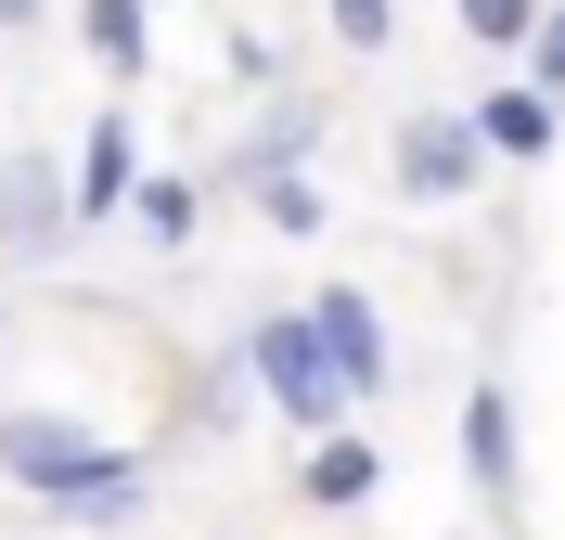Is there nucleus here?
Masks as SVG:
<instances>
[{
    "label": "nucleus",
    "mask_w": 565,
    "mask_h": 540,
    "mask_svg": "<svg viewBox=\"0 0 565 540\" xmlns=\"http://www.w3.org/2000/svg\"><path fill=\"white\" fill-rule=\"evenodd\" d=\"M232 348H245V387H257V412H270L282 437H334V425L360 412L348 373H334V335H321L309 296H296V309H257Z\"/></svg>",
    "instance_id": "obj_1"
},
{
    "label": "nucleus",
    "mask_w": 565,
    "mask_h": 540,
    "mask_svg": "<svg viewBox=\"0 0 565 540\" xmlns=\"http://www.w3.org/2000/svg\"><path fill=\"white\" fill-rule=\"evenodd\" d=\"M65 245H77V180H65V155L13 142V155H0V257H13V271H52Z\"/></svg>",
    "instance_id": "obj_2"
},
{
    "label": "nucleus",
    "mask_w": 565,
    "mask_h": 540,
    "mask_svg": "<svg viewBox=\"0 0 565 540\" xmlns=\"http://www.w3.org/2000/svg\"><path fill=\"white\" fill-rule=\"evenodd\" d=\"M386 180L412 193V207H462V193L489 180V142H476V116H450V104L398 116V129H386Z\"/></svg>",
    "instance_id": "obj_3"
},
{
    "label": "nucleus",
    "mask_w": 565,
    "mask_h": 540,
    "mask_svg": "<svg viewBox=\"0 0 565 540\" xmlns=\"http://www.w3.org/2000/svg\"><path fill=\"white\" fill-rule=\"evenodd\" d=\"M462 476H476V502L501 515V528H514V489H527V437H514V387H501V373H476V387H462Z\"/></svg>",
    "instance_id": "obj_4"
},
{
    "label": "nucleus",
    "mask_w": 565,
    "mask_h": 540,
    "mask_svg": "<svg viewBox=\"0 0 565 540\" xmlns=\"http://www.w3.org/2000/svg\"><path fill=\"white\" fill-rule=\"evenodd\" d=\"M65 180H77V232L129 219V193H141V116H129V104L77 116V155H65Z\"/></svg>",
    "instance_id": "obj_5"
},
{
    "label": "nucleus",
    "mask_w": 565,
    "mask_h": 540,
    "mask_svg": "<svg viewBox=\"0 0 565 540\" xmlns=\"http://www.w3.org/2000/svg\"><path fill=\"white\" fill-rule=\"evenodd\" d=\"M321 335H334V373H348V399L373 412V399H398V348H386V296H360V284H321L309 296Z\"/></svg>",
    "instance_id": "obj_6"
},
{
    "label": "nucleus",
    "mask_w": 565,
    "mask_h": 540,
    "mask_svg": "<svg viewBox=\"0 0 565 540\" xmlns=\"http://www.w3.org/2000/svg\"><path fill=\"white\" fill-rule=\"evenodd\" d=\"M476 142H489V168H540V155H565V104L540 91V77H489L476 91Z\"/></svg>",
    "instance_id": "obj_7"
},
{
    "label": "nucleus",
    "mask_w": 565,
    "mask_h": 540,
    "mask_svg": "<svg viewBox=\"0 0 565 540\" xmlns=\"http://www.w3.org/2000/svg\"><path fill=\"white\" fill-rule=\"evenodd\" d=\"M373 489H386V437H348V425H334L309 464H296V502H309V515H360Z\"/></svg>",
    "instance_id": "obj_8"
},
{
    "label": "nucleus",
    "mask_w": 565,
    "mask_h": 540,
    "mask_svg": "<svg viewBox=\"0 0 565 540\" xmlns=\"http://www.w3.org/2000/svg\"><path fill=\"white\" fill-rule=\"evenodd\" d=\"M77 39H90V65L129 91V77H154V0H77Z\"/></svg>",
    "instance_id": "obj_9"
},
{
    "label": "nucleus",
    "mask_w": 565,
    "mask_h": 540,
    "mask_svg": "<svg viewBox=\"0 0 565 540\" xmlns=\"http://www.w3.org/2000/svg\"><path fill=\"white\" fill-rule=\"evenodd\" d=\"M232 193H245L257 232H282V245H321V232H334V207H321L309 168H257V180H232Z\"/></svg>",
    "instance_id": "obj_10"
},
{
    "label": "nucleus",
    "mask_w": 565,
    "mask_h": 540,
    "mask_svg": "<svg viewBox=\"0 0 565 540\" xmlns=\"http://www.w3.org/2000/svg\"><path fill=\"white\" fill-rule=\"evenodd\" d=\"M309 155H321V104H309V91H282L245 142H232V180H257V168H309Z\"/></svg>",
    "instance_id": "obj_11"
},
{
    "label": "nucleus",
    "mask_w": 565,
    "mask_h": 540,
    "mask_svg": "<svg viewBox=\"0 0 565 540\" xmlns=\"http://www.w3.org/2000/svg\"><path fill=\"white\" fill-rule=\"evenodd\" d=\"M129 232L180 257L193 232H206V180H168V168H141V193H129Z\"/></svg>",
    "instance_id": "obj_12"
},
{
    "label": "nucleus",
    "mask_w": 565,
    "mask_h": 540,
    "mask_svg": "<svg viewBox=\"0 0 565 540\" xmlns=\"http://www.w3.org/2000/svg\"><path fill=\"white\" fill-rule=\"evenodd\" d=\"M450 13H462L476 52H527V39H540V0H450Z\"/></svg>",
    "instance_id": "obj_13"
},
{
    "label": "nucleus",
    "mask_w": 565,
    "mask_h": 540,
    "mask_svg": "<svg viewBox=\"0 0 565 540\" xmlns=\"http://www.w3.org/2000/svg\"><path fill=\"white\" fill-rule=\"evenodd\" d=\"M321 13H334L348 52H386V39H398V0H321Z\"/></svg>",
    "instance_id": "obj_14"
},
{
    "label": "nucleus",
    "mask_w": 565,
    "mask_h": 540,
    "mask_svg": "<svg viewBox=\"0 0 565 540\" xmlns=\"http://www.w3.org/2000/svg\"><path fill=\"white\" fill-rule=\"evenodd\" d=\"M527 77L565 104V0H540V39H527Z\"/></svg>",
    "instance_id": "obj_15"
},
{
    "label": "nucleus",
    "mask_w": 565,
    "mask_h": 540,
    "mask_svg": "<svg viewBox=\"0 0 565 540\" xmlns=\"http://www.w3.org/2000/svg\"><path fill=\"white\" fill-rule=\"evenodd\" d=\"M39 13H52V0H0V39H39Z\"/></svg>",
    "instance_id": "obj_16"
},
{
    "label": "nucleus",
    "mask_w": 565,
    "mask_h": 540,
    "mask_svg": "<svg viewBox=\"0 0 565 540\" xmlns=\"http://www.w3.org/2000/svg\"><path fill=\"white\" fill-rule=\"evenodd\" d=\"M154 13H193V0H154Z\"/></svg>",
    "instance_id": "obj_17"
}]
</instances>
